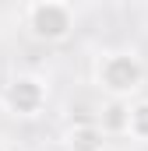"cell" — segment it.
<instances>
[{"mask_svg": "<svg viewBox=\"0 0 148 151\" xmlns=\"http://www.w3.org/2000/svg\"><path fill=\"white\" fill-rule=\"evenodd\" d=\"M127 106H131L127 99H110V102L102 106V113H99L95 123H99V130H102L106 137H110V134H123V130H127Z\"/></svg>", "mask_w": 148, "mask_h": 151, "instance_id": "cell-5", "label": "cell"}, {"mask_svg": "<svg viewBox=\"0 0 148 151\" xmlns=\"http://www.w3.org/2000/svg\"><path fill=\"white\" fill-rule=\"evenodd\" d=\"M64 148L67 151H106V134L99 130V123H74L64 134Z\"/></svg>", "mask_w": 148, "mask_h": 151, "instance_id": "cell-4", "label": "cell"}, {"mask_svg": "<svg viewBox=\"0 0 148 151\" xmlns=\"http://www.w3.org/2000/svg\"><path fill=\"white\" fill-rule=\"evenodd\" d=\"M0 102H4L7 116H14V119H36L49 102V84L39 74H14L4 84Z\"/></svg>", "mask_w": 148, "mask_h": 151, "instance_id": "cell-2", "label": "cell"}, {"mask_svg": "<svg viewBox=\"0 0 148 151\" xmlns=\"http://www.w3.org/2000/svg\"><path fill=\"white\" fill-rule=\"evenodd\" d=\"M123 134L138 144H148V99H138L127 106V130Z\"/></svg>", "mask_w": 148, "mask_h": 151, "instance_id": "cell-6", "label": "cell"}, {"mask_svg": "<svg viewBox=\"0 0 148 151\" xmlns=\"http://www.w3.org/2000/svg\"><path fill=\"white\" fill-rule=\"evenodd\" d=\"M28 32L39 42H64L74 32V7L67 0H36L28 7Z\"/></svg>", "mask_w": 148, "mask_h": 151, "instance_id": "cell-3", "label": "cell"}, {"mask_svg": "<svg viewBox=\"0 0 148 151\" xmlns=\"http://www.w3.org/2000/svg\"><path fill=\"white\" fill-rule=\"evenodd\" d=\"M145 81H148V67L134 49H110L95 63V84L110 99L131 102V95H138L145 88Z\"/></svg>", "mask_w": 148, "mask_h": 151, "instance_id": "cell-1", "label": "cell"}]
</instances>
